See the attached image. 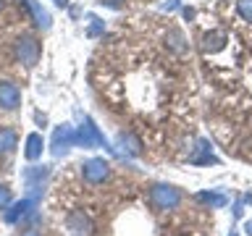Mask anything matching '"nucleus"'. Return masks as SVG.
Listing matches in <instances>:
<instances>
[{"instance_id": "3", "label": "nucleus", "mask_w": 252, "mask_h": 236, "mask_svg": "<svg viewBox=\"0 0 252 236\" xmlns=\"http://www.w3.org/2000/svg\"><path fill=\"white\" fill-rule=\"evenodd\" d=\"M0 105H3L5 110H13V108H19V105H21V92L16 89L13 84L3 82V84H0Z\"/></svg>"}, {"instance_id": "12", "label": "nucleus", "mask_w": 252, "mask_h": 236, "mask_svg": "<svg viewBox=\"0 0 252 236\" xmlns=\"http://www.w3.org/2000/svg\"><path fill=\"white\" fill-rule=\"evenodd\" d=\"M21 236H39L37 231H27V234H21Z\"/></svg>"}, {"instance_id": "10", "label": "nucleus", "mask_w": 252, "mask_h": 236, "mask_svg": "<svg viewBox=\"0 0 252 236\" xmlns=\"http://www.w3.org/2000/svg\"><path fill=\"white\" fill-rule=\"evenodd\" d=\"M236 8H239L242 19L252 21V0H236Z\"/></svg>"}, {"instance_id": "4", "label": "nucleus", "mask_w": 252, "mask_h": 236, "mask_svg": "<svg viewBox=\"0 0 252 236\" xmlns=\"http://www.w3.org/2000/svg\"><path fill=\"white\" fill-rule=\"evenodd\" d=\"M66 226H68V231L74 236H90V231H92V223L84 218V212H71Z\"/></svg>"}, {"instance_id": "14", "label": "nucleus", "mask_w": 252, "mask_h": 236, "mask_svg": "<svg viewBox=\"0 0 252 236\" xmlns=\"http://www.w3.org/2000/svg\"><path fill=\"white\" fill-rule=\"evenodd\" d=\"M55 3H58V5H66V3H68V0H55Z\"/></svg>"}, {"instance_id": "7", "label": "nucleus", "mask_w": 252, "mask_h": 236, "mask_svg": "<svg viewBox=\"0 0 252 236\" xmlns=\"http://www.w3.org/2000/svg\"><path fill=\"white\" fill-rule=\"evenodd\" d=\"M223 45H226V37L220 34V31H213V34H208V37H205V50H210V53L220 50Z\"/></svg>"}, {"instance_id": "2", "label": "nucleus", "mask_w": 252, "mask_h": 236, "mask_svg": "<svg viewBox=\"0 0 252 236\" xmlns=\"http://www.w3.org/2000/svg\"><path fill=\"white\" fill-rule=\"evenodd\" d=\"M153 200H155V205H160L163 210H168V207H176L181 197H179L176 189H171V186H155L153 189Z\"/></svg>"}, {"instance_id": "8", "label": "nucleus", "mask_w": 252, "mask_h": 236, "mask_svg": "<svg viewBox=\"0 0 252 236\" xmlns=\"http://www.w3.org/2000/svg\"><path fill=\"white\" fill-rule=\"evenodd\" d=\"M16 147V134L11 129H0V152H11Z\"/></svg>"}, {"instance_id": "5", "label": "nucleus", "mask_w": 252, "mask_h": 236, "mask_svg": "<svg viewBox=\"0 0 252 236\" xmlns=\"http://www.w3.org/2000/svg\"><path fill=\"white\" fill-rule=\"evenodd\" d=\"M84 178H87V181H92V184H97V181L108 178V165L102 163V160L87 163V165H84Z\"/></svg>"}, {"instance_id": "1", "label": "nucleus", "mask_w": 252, "mask_h": 236, "mask_svg": "<svg viewBox=\"0 0 252 236\" xmlns=\"http://www.w3.org/2000/svg\"><path fill=\"white\" fill-rule=\"evenodd\" d=\"M16 53H19L24 66H34L39 60V42L34 37H24V39H19V45H16Z\"/></svg>"}, {"instance_id": "13", "label": "nucleus", "mask_w": 252, "mask_h": 236, "mask_svg": "<svg viewBox=\"0 0 252 236\" xmlns=\"http://www.w3.org/2000/svg\"><path fill=\"white\" fill-rule=\"evenodd\" d=\"M247 234L252 236V220H250V223H247Z\"/></svg>"}, {"instance_id": "15", "label": "nucleus", "mask_w": 252, "mask_h": 236, "mask_svg": "<svg viewBox=\"0 0 252 236\" xmlns=\"http://www.w3.org/2000/svg\"><path fill=\"white\" fill-rule=\"evenodd\" d=\"M0 8H3V0H0Z\"/></svg>"}, {"instance_id": "11", "label": "nucleus", "mask_w": 252, "mask_h": 236, "mask_svg": "<svg viewBox=\"0 0 252 236\" xmlns=\"http://www.w3.org/2000/svg\"><path fill=\"white\" fill-rule=\"evenodd\" d=\"M8 202H11V192H8V186H0V210H3Z\"/></svg>"}, {"instance_id": "9", "label": "nucleus", "mask_w": 252, "mask_h": 236, "mask_svg": "<svg viewBox=\"0 0 252 236\" xmlns=\"http://www.w3.org/2000/svg\"><path fill=\"white\" fill-rule=\"evenodd\" d=\"M29 8H32V13H34V19H37V24L39 27H50V19H47V13L42 11V8H39L34 0H29Z\"/></svg>"}, {"instance_id": "6", "label": "nucleus", "mask_w": 252, "mask_h": 236, "mask_svg": "<svg viewBox=\"0 0 252 236\" xmlns=\"http://www.w3.org/2000/svg\"><path fill=\"white\" fill-rule=\"evenodd\" d=\"M39 152H42V137H39V134H32V137L27 139V157L34 160Z\"/></svg>"}]
</instances>
